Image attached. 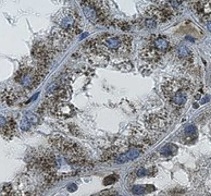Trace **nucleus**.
<instances>
[{"label":"nucleus","mask_w":211,"mask_h":196,"mask_svg":"<svg viewBox=\"0 0 211 196\" xmlns=\"http://www.w3.org/2000/svg\"><path fill=\"white\" fill-rule=\"evenodd\" d=\"M132 46V37L123 35V36H114V35H106L94 39L89 42V50H99L107 54L110 57L112 54L123 56L131 50Z\"/></svg>","instance_id":"f257e3e1"},{"label":"nucleus","mask_w":211,"mask_h":196,"mask_svg":"<svg viewBox=\"0 0 211 196\" xmlns=\"http://www.w3.org/2000/svg\"><path fill=\"white\" fill-rule=\"evenodd\" d=\"M192 89V83L186 80L169 78L162 84L163 95L168 103L174 109H178L185 105L187 94Z\"/></svg>","instance_id":"f03ea898"},{"label":"nucleus","mask_w":211,"mask_h":196,"mask_svg":"<svg viewBox=\"0 0 211 196\" xmlns=\"http://www.w3.org/2000/svg\"><path fill=\"white\" fill-rule=\"evenodd\" d=\"M56 23L59 26V30L69 32L75 35L77 33V22H79V16L73 11L72 9H63L58 13L56 16Z\"/></svg>","instance_id":"7ed1b4c3"},{"label":"nucleus","mask_w":211,"mask_h":196,"mask_svg":"<svg viewBox=\"0 0 211 196\" xmlns=\"http://www.w3.org/2000/svg\"><path fill=\"white\" fill-rule=\"evenodd\" d=\"M73 36H74V34L72 33L57 30L56 32L52 33L51 37H50V45H51V48L56 49V50L65 49V47L69 45V42H71V39H72Z\"/></svg>","instance_id":"20e7f679"},{"label":"nucleus","mask_w":211,"mask_h":196,"mask_svg":"<svg viewBox=\"0 0 211 196\" xmlns=\"http://www.w3.org/2000/svg\"><path fill=\"white\" fill-rule=\"evenodd\" d=\"M168 120H169V113L160 112V113L150 116L147 119L146 123H147V127L151 130H163L168 125Z\"/></svg>","instance_id":"39448f33"},{"label":"nucleus","mask_w":211,"mask_h":196,"mask_svg":"<svg viewBox=\"0 0 211 196\" xmlns=\"http://www.w3.org/2000/svg\"><path fill=\"white\" fill-rule=\"evenodd\" d=\"M147 47L150 48L151 50H154L156 54L161 57L169 48V40L163 36L155 37L154 39H151V42H149V46H147Z\"/></svg>","instance_id":"423d86ee"},{"label":"nucleus","mask_w":211,"mask_h":196,"mask_svg":"<svg viewBox=\"0 0 211 196\" xmlns=\"http://www.w3.org/2000/svg\"><path fill=\"white\" fill-rule=\"evenodd\" d=\"M174 54L175 57L178 58V60L181 61L182 66L184 68H188L193 64V56L186 46H178V48L175 49Z\"/></svg>","instance_id":"0eeeda50"},{"label":"nucleus","mask_w":211,"mask_h":196,"mask_svg":"<svg viewBox=\"0 0 211 196\" xmlns=\"http://www.w3.org/2000/svg\"><path fill=\"white\" fill-rule=\"evenodd\" d=\"M33 54L35 56V58H37L38 60L42 62V64L48 63L50 59H51V51L50 49L47 48L45 45L42 44H36L33 48Z\"/></svg>","instance_id":"6e6552de"},{"label":"nucleus","mask_w":211,"mask_h":196,"mask_svg":"<svg viewBox=\"0 0 211 196\" xmlns=\"http://www.w3.org/2000/svg\"><path fill=\"white\" fill-rule=\"evenodd\" d=\"M52 112L57 117L66 119V118H70L74 113V109L68 103H60L52 107Z\"/></svg>","instance_id":"1a4fd4ad"},{"label":"nucleus","mask_w":211,"mask_h":196,"mask_svg":"<svg viewBox=\"0 0 211 196\" xmlns=\"http://www.w3.org/2000/svg\"><path fill=\"white\" fill-rule=\"evenodd\" d=\"M109 56L107 54L99 50H91V54L88 56V59L91 61V63L94 66H103L109 62Z\"/></svg>","instance_id":"9d476101"},{"label":"nucleus","mask_w":211,"mask_h":196,"mask_svg":"<svg viewBox=\"0 0 211 196\" xmlns=\"http://www.w3.org/2000/svg\"><path fill=\"white\" fill-rule=\"evenodd\" d=\"M140 151H142L138 147H133L131 148L130 151H127L126 153H124L121 156H119L115 161L118 163H125L127 161H130V160H134L140 155Z\"/></svg>","instance_id":"9b49d317"},{"label":"nucleus","mask_w":211,"mask_h":196,"mask_svg":"<svg viewBox=\"0 0 211 196\" xmlns=\"http://www.w3.org/2000/svg\"><path fill=\"white\" fill-rule=\"evenodd\" d=\"M176 151H178L176 146H174V145H172V144H168L161 148V151H160V153L162 155H166V156H170V155H173L174 153H176Z\"/></svg>","instance_id":"f8f14e48"},{"label":"nucleus","mask_w":211,"mask_h":196,"mask_svg":"<svg viewBox=\"0 0 211 196\" xmlns=\"http://www.w3.org/2000/svg\"><path fill=\"white\" fill-rule=\"evenodd\" d=\"M184 134H185V136L190 137V139H193V136L194 137H196V135H197L196 127H195L194 124H188V125H186L184 129Z\"/></svg>","instance_id":"ddd939ff"},{"label":"nucleus","mask_w":211,"mask_h":196,"mask_svg":"<svg viewBox=\"0 0 211 196\" xmlns=\"http://www.w3.org/2000/svg\"><path fill=\"white\" fill-rule=\"evenodd\" d=\"M15 127H16V124H15L14 121L13 120L9 121V122L6 124V127H3V132H4L6 135H12L15 130Z\"/></svg>","instance_id":"4468645a"},{"label":"nucleus","mask_w":211,"mask_h":196,"mask_svg":"<svg viewBox=\"0 0 211 196\" xmlns=\"http://www.w3.org/2000/svg\"><path fill=\"white\" fill-rule=\"evenodd\" d=\"M118 68L121 70V71H123V72H130L131 70L133 69V64L129 61H125L123 63H120L118 66Z\"/></svg>","instance_id":"2eb2a0df"},{"label":"nucleus","mask_w":211,"mask_h":196,"mask_svg":"<svg viewBox=\"0 0 211 196\" xmlns=\"http://www.w3.org/2000/svg\"><path fill=\"white\" fill-rule=\"evenodd\" d=\"M25 119H26L30 124H36L38 122V118L35 113H32V112H27L25 115Z\"/></svg>","instance_id":"dca6fc26"},{"label":"nucleus","mask_w":211,"mask_h":196,"mask_svg":"<svg viewBox=\"0 0 211 196\" xmlns=\"http://www.w3.org/2000/svg\"><path fill=\"white\" fill-rule=\"evenodd\" d=\"M132 192L134 194H136V195H140V194L145 193L146 189H145V186H143V185H135V186H133Z\"/></svg>","instance_id":"f3484780"},{"label":"nucleus","mask_w":211,"mask_h":196,"mask_svg":"<svg viewBox=\"0 0 211 196\" xmlns=\"http://www.w3.org/2000/svg\"><path fill=\"white\" fill-rule=\"evenodd\" d=\"M144 23H145V25H146V26H147V27H149V28H152V27H155V26H156V25H157L158 22L156 21L155 19H152V18H148V16H147Z\"/></svg>","instance_id":"a211bd4d"},{"label":"nucleus","mask_w":211,"mask_h":196,"mask_svg":"<svg viewBox=\"0 0 211 196\" xmlns=\"http://www.w3.org/2000/svg\"><path fill=\"white\" fill-rule=\"evenodd\" d=\"M30 125H32V124H30V122H28V121H27L26 119H25V118L21 121V123H20V127H21V129H22L23 131L28 130V129L30 127Z\"/></svg>","instance_id":"6ab92c4d"},{"label":"nucleus","mask_w":211,"mask_h":196,"mask_svg":"<svg viewBox=\"0 0 211 196\" xmlns=\"http://www.w3.org/2000/svg\"><path fill=\"white\" fill-rule=\"evenodd\" d=\"M114 182H115L114 175H110L108 178H106V180L103 181V184H105V185H110V184L114 183Z\"/></svg>","instance_id":"aec40b11"},{"label":"nucleus","mask_w":211,"mask_h":196,"mask_svg":"<svg viewBox=\"0 0 211 196\" xmlns=\"http://www.w3.org/2000/svg\"><path fill=\"white\" fill-rule=\"evenodd\" d=\"M7 124V121L6 119H4V117H1L0 116V127H4Z\"/></svg>","instance_id":"412c9836"},{"label":"nucleus","mask_w":211,"mask_h":196,"mask_svg":"<svg viewBox=\"0 0 211 196\" xmlns=\"http://www.w3.org/2000/svg\"><path fill=\"white\" fill-rule=\"evenodd\" d=\"M137 174H138L139 177H143V175L147 174V172H146L145 169H139V171H138V173H137Z\"/></svg>","instance_id":"4be33fe9"},{"label":"nucleus","mask_w":211,"mask_h":196,"mask_svg":"<svg viewBox=\"0 0 211 196\" xmlns=\"http://www.w3.org/2000/svg\"><path fill=\"white\" fill-rule=\"evenodd\" d=\"M113 196H121V195H113Z\"/></svg>","instance_id":"5701e85b"}]
</instances>
